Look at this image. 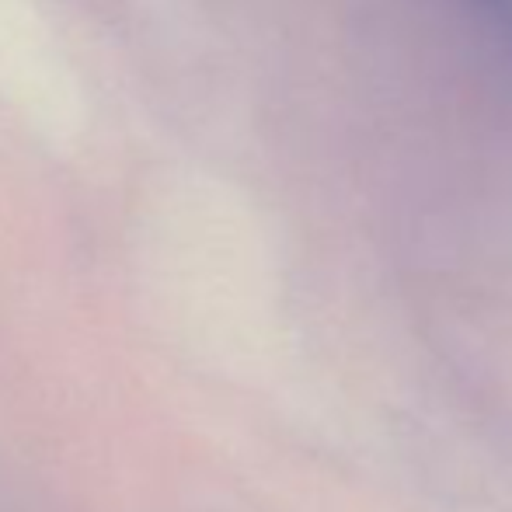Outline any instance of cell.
I'll use <instances>...</instances> for the list:
<instances>
[{
  "label": "cell",
  "instance_id": "obj_1",
  "mask_svg": "<svg viewBox=\"0 0 512 512\" xmlns=\"http://www.w3.org/2000/svg\"><path fill=\"white\" fill-rule=\"evenodd\" d=\"M481 7L492 14L495 25H499L502 32H506V39L512 42V0H481Z\"/></svg>",
  "mask_w": 512,
  "mask_h": 512
}]
</instances>
